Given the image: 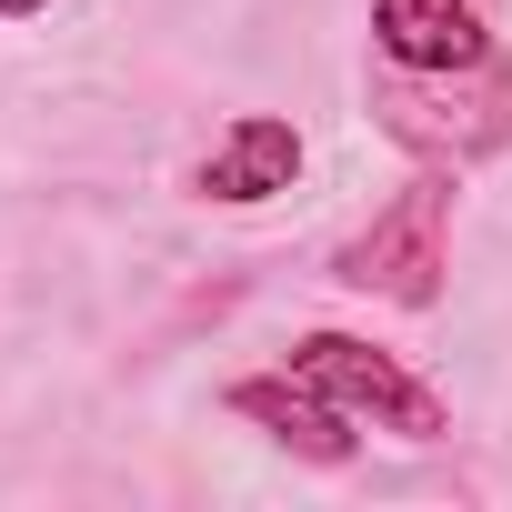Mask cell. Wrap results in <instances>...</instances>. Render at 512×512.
<instances>
[{
    "label": "cell",
    "mask_w": 512,
    "mask_h": 512,
    "mask_svg": "<svg viewBox=\"0 0 512 512\" xmlns=\"http://www.w3.org/2000/svg\"><path fill=\"white\" fill-rule=\"evenodd\" d=\"M292 372L352 422V432H392V442H442V392L412 382L392 352H372L362 332H302Z\"/></svg>",
    "instance_id": "6da1fadb"
},
{
    "label": "cell",
    "mask_w": 512,
    "mask_h": 512,
    "mask_svg": "<svg viewBox=\"0 0 512 512\" xmlns=\"http://www.w3.org/2000/svg\"><path fill=\"white\" fill-rule=\"evenodd\" d=\"M442 211H452V191H442V181H412L362 241H342V282L422 312V302L442 292Z\"/></svg>",
    "instance_id": "7a4b0ae2"
},
{
    "label": "cell",
    "mask_w": 512,
    "mask_h": 512,
    "mask_svg": "<svg viewBox=\"0 0 512 512\" xmlns=\"http://www.w3.org/2000/svg\"><path fill=\"white\" fill-rule=\"evenodd\" d=\"M292 181H302V131H292L282 111H241V121L201 151V171H191V191L221 201V211H251V201H272V191H292Z\"/></svg>",
    "instance_id": "3957f363"
},
{
    "label": "cell",
    "mask_w": 512,
    "mask_h": 512,
    "mask_svg": "<svg viewBox=\"0 0 512 512\" xmlns=\"http://www.w3.org/2000/svg\"><path fill=\"white\" fill-rule=\"evenodd\" d=\"M231 412L241 422H262L282 452H302V462H352V422L282 362V372H251V382H231Z\"/></svg>",
    "instance_id": "277c9868"
},
{
    "label": "cell",
    "mask_w": 512,
    "mask_h": 512,
    "mask_svg": "<svg viewBox=\"0 0 512 512\" xmlns=\"http://www.w3.org/2000/svg\"><path fill=\"white\" fill-rule=\"evenodd\" d=\"M372 41L392 71H472L482 61L472 0H372Z\"/></svg>",
    "instance_id": "5b68a950"
},
{
    "label": "cell",
    "mask_w": 512,
    "mask_h": 512,
    "mask_svg": "<svg viewBox=\"0 0 512 512\" xmlns=\"http://www.w3.org/2000/svg\"><path fill=\"white\" fill-rule=\"evenodd\" d=\"M51 11V0H0V21H41Z\"/></svg>",
    "instance_id": "8992f818"
}]
</instances>
